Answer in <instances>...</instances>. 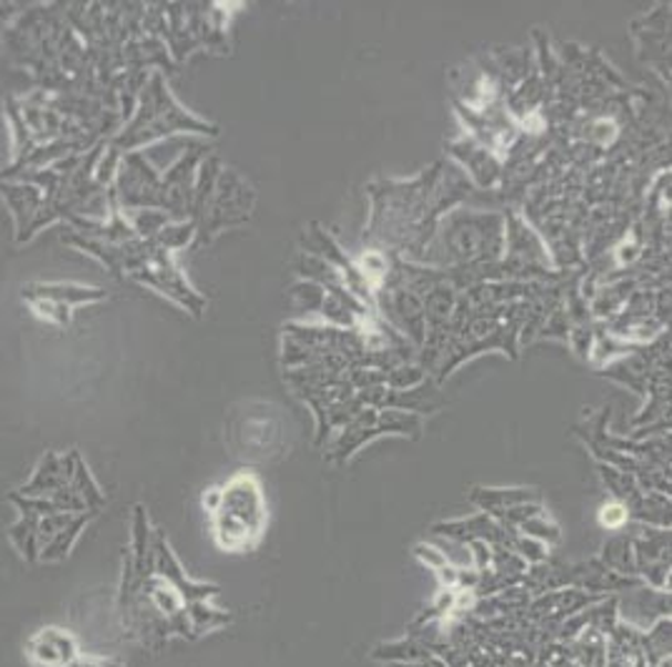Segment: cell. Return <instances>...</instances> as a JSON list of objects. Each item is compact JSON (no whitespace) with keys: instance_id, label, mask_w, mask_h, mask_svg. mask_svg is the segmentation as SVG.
I'll use <instances>...</instances> for the list:
<instances>
[{"instance_id":"1","label":"cell","mask_w":672,"mask_h":667,"mask_svg":"<svg viewBox=\"0 0 672 667\" xmlns=\"http://www.w3.org/2000/svg\"><path fill=\"white\" fill-rule=\"evenodd\" d=\"M214 514V540L226 552L257 547L267 524V504L257 476L236 474L219 494Z\"/></svg>"},{"instance_id":"2","label":"cell","mask_w":672,"mask_h":667,"mask_svg":"<svg viewBox=\"0 0 672 667\" xmlns=\"http://www.w3.org/2000/svg\"><path fill=\"white\" fill-rule=\"evenodd\" d=\"M25 653L38 667H69L79 657V643L61 627H43L25 643Z\"/></svg>"},{"instance_id":"3","label":"cell","mask_w":672,"mask_h":667,"mask_svg":"<svg viewBox=\"0 0 672 667\" xmlns=\"http://www.w3.org/2000/svg\"><path fill=\"white\" fill-rule=\"evenodd\" d=\"M565 650L577 667H608V635L598 627H585L575 640L565 645Z\"/></svg>"},{"instance_id":"4","label":"cell","mask_w":672,"mask_h":667,"mask_svg":"<svg viewBox=\"0 0 672 667\" xmlns=\"http://www.w3.org/2000/svg\"><path fill=\"white\" fill-rule=\"evenodd\" d=\"M670 643H672V625L670 617H660L650 633H642V653H645L648 667H655L658 663L670 657Z\"/></svg>"},{"instance_id":"5","label":"cell","mask_w":672,"mask_h":667,"mask_svg":"<svg viewBox=\"0 0 672 667\" xmlns=\"http://www.w3.org/2000/svg\"><path fill=\"white\" fill-rule=\"evenodd\" d=\"M374 660H384V663H414V660H424V657H432V650L424 643L414 640H400V643H390V645H376V650L372 653Z\"/></svg>"},{"instance_id":"6","label":"cell","mask_w":672,"mask_h":667,"mask_svg":"<svg viewBox=\"0 0 672 667\" xmlns=\"http://www.w3.org/2000/svg\"><path fill=\"white\" fill-rule=\"evenodd\" d=\"M630 512L624 504H604L602 512H600V522L604 524V527H622L624 522H628Z\"/></svg>"},{"instance_id":"7","label":"cell","mask_w":672,"mask_h":667,"mask_svg":"<svg viewBox=\"0 0 672 667\" xmlns=\"http://www.w3.org/2000/svg\"><path fill=\"white\" fill-rule=\"evenodd\" d=\"M414 552H416V557H420L422 562H427V567H432V569H440V567L447 565V557H444L442 552H437V550L420 545Z\"/></svg>"},{"instance_id":"8","label":"cell","mask_w":672,"mask_h":667,"mask_svg":"<svg viewBox=\"0 0 672 667\" xmlns=\"http://www.w3.org/2000/svg\"><path fill=\"white\" fill-rule=\"evenodd\" d=\"M69 667H121V663L106 660V657H86V655H79Z\"/></svg>"}]
</instances>
